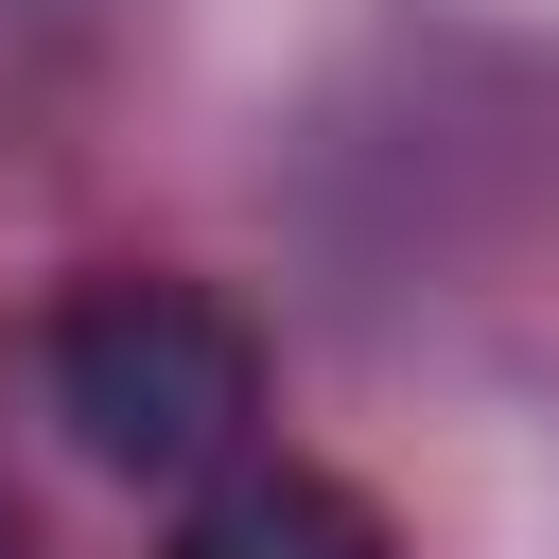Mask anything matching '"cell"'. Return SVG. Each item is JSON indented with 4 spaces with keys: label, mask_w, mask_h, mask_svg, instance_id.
<instances>
[{
    "label": "cell",
    "mask_w": 559,
    "mask_h": 559,
    "mask_svg": "<svg viewBox=\"0 0 559 559\" xmlns=\"http://www.w3.org/2000/svg\"><path fill=\"white\" fill-rule=\"evenodd\" d=\"M52 419H70L105 472L192 489V472L245 454V419H262V349H245V314L192 297V280H87V297L52 314Z\"/></svg>",
    "instance_id": "6da1fadb"
},
{
    "label": "cell",
    "mask_w": 559,
    "mask_h": 559,
    "mask_svg": "<svg viewBox=\"0 0 559 559\" xmlns=\"http://www.w3.org/2000/svg\"><path fill=\"white\" fill-rule=\"evenodd\" d=\"M175 559H402V542H384L367 489H332V472H227V489L175 524Z\"/></svg>",
    "instance_id": "7a4b0ae2"
},
{
    "label": "cell",
    "mask_w": 559,
    "mask_h": 559,
    "mask_svg": "<svg viewBox=\"0 0 559 559\" xmlns=\"http://www.w3.org/2000/svg\"><path fill=\"white\" fill-rule=\"evenodd\" d=\"M0 559H17V524H0Z\"/></svg>",
    "instance_id": "3957f363"
}]
</instances>
